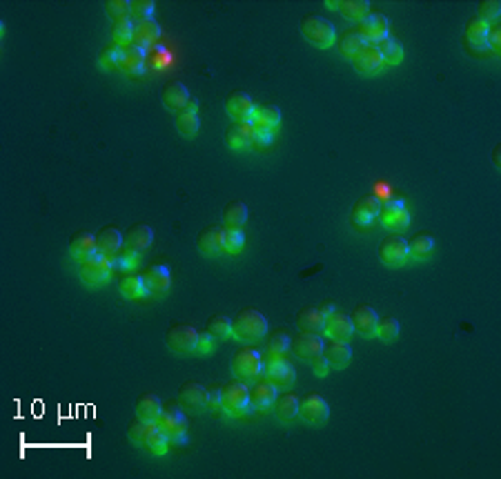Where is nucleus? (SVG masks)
<instances>
[{"label":"nucleus","instance_id":"obj_1","mask_svg":"<svg viewBox=\"0 0 501 479\" xmlns=\"http://www.w3.org/2000/svg\"><path fill=\"white\" fill-rule=\"evenodd\" d=\"M232 335L243 343L258 341L268 335V321L256 308H243L232 319Z\"/></svg>","mask_w":501,"mask_h":479},{"label":"nucleus","instance_id":"obj_2","mask_svg":"<svg viewBox=\"0 0 501 479\" xmlns=\"http://www.w3.org/2000/svg\"><path fill=\"white\" fill-rule=\"evenodd\" d=\"M301 36L314 47H319V49H328L332 47L334 43H337V29H334V25L328 21V18L319 16V14H308L301 18Z\"/></svg>","mask_w":501,"mask_h":479},{"label":"nucleus","instance_id":"obj_3","mask_svg":"<svg viewBox=\"0 0 501 479\" xmlns=\"http://www.w3.org/2000/svg\"><path fill=\"white\" fill-rule=\"evenodd\" d=\"M156 428L170 437L172 444H183L185 433H188V419L176 401H163L161 415L156 419Z\"/></svg>","mask_w":501,"mask_h":479},{"label":"nucleus","instance_id":"obj_4","mask_svg":"<svg viewBox=\"0 0 501 479\" xmlns=\"http://www.w3.org/2000/svg\"><path fill=\"white\" fill-rule=\"evenodd\" d=\"M263 365H261V375L270 383H274L276 388H283V385H292L296 381V370L294 365L283 357V355H274V353H261Z\"/></svg>","mask_w":501,"mask_h":479},{"label":"nucleus","instance_id":"obj_5","mask_svg":"<svg viewBox=\"0 0 501 479\" xmlns=\"http://www.w3.org/2000/svg\"><path fill=\"white\" fill-rule=\"evenodd\" d=\"M261 365H263V359H261V353H258L256 348L252 346H243L238 348L236 353L232 355L230 359V368H232V375L241 381H252L261 375Z\"/></svg>","mask_w":501,"mask_h":479},{"label":"nucleus","instance_id":"obj_6","mask_svg":"<svg viewBox=\"0 0 501 479\" xmlns=\"http://www.w3.org/2000/svg\"><path fill=\"white\" fill-rule=\"evenodd\" d=\"M221 408L228 415H243L250 408L248 385L241 379H230L221 385Z\"/></svg>","mask_w":501,"mask_h":479},{"label":"nucleus","instance_id":"obj_7","mask_svg":"<svg viewBox=\"0 0 501 479\" xmlns=\"http://www.w3.org/2000/svg\"><path fill=\"white\" fill-rule=\"evenodd\" d=\"M198 330L190 323H172L165 333L167 348L176 355H192L196 350Z\"/></svg>","mask_w":501,"mask_h":479},{"label":"nucleus","instance_id":"obj_8","mask_svg":"<svg viewBox=\"0 0 501 479\" xmlns=\"http://www.w3.org/2000/svg\"><path fill=\"white\" fill-rule=\"evenodd\" d=\"M111 270H114V266H111V259H107V256L103 254H91L87 256V259L79 261V276L87 283V286H101L109 279V274Z\"/></svg>","mask_w":501,"mask_h":479},{"label":"nucleus","instance_id":"obj_9","mask_svg":"<svg viewBox=\"0 0 501 479\" xmlns=\"http://www.w3.org/2000/svg\"><path fill=\"white\" fill-rule=\"evenodd\" d=\"M408 241L399 232H390L381 238L379 243V259L388 268H399L408 261Z\"/></svg>","mask_w":501,"mask_h":479},{"label":"nucleus","instance_id":"obj_10","mask_svg":"<svg viewBox=\"0 0 501 479\" xmlns=\"http://www.w3.org/2000/svg\"><path fill=\"white\" fill-rule=\"evenodd\" d=\"M388 29H390V23L388 18L379 11H370L363 21L357 23V34L359 39L365 43V45H377L379 41H383L388 36Z\"/></svg>","mask_w":501,"mask_h":479},{"label":"nucleus","instance_id":"obj_11","mask_svg":"<svg viewBox=\"0 0 501 479\" xmlns=\"http://www.w3.org/2000/svg\"><path fill=\"white\" fill-rule=\"evenodd\" d=\"M299 417L305 419L308 423H325L330 417V406L323 395L319 393H308L305 397H299Z\"/></svg>","mask_w":501,"mask_h":479},{"label":"nucleus","instance_id":"obj_12","mask_svg":"<svg viewBox=\"0 0 501 479\" xmlns=\"http://www.w3.org/2000/svg\"><path fill=\"white\" fill-rule=\"evenodd\" d=\"M323 337L321 335H314V333H303V330H299L296 335L290 337V350H292V355L294 357H299L303 361H310L314 359L317 355L323 353Z\"/></svg>","mask_w":501,"mask_h":479},{"label":"nucleus","instance_id":"obj_13","mask_svg":"<svg viewBox=\"0 0 501 479\" xmlns=\"http://www.w3.org/2000/svg\"><path fill=\"white\" fill-rule=\"evenodd\" d=\"M379 221L390 232H401L410 226V212L403 206V201H388V203H381Z\"/></svg>","mask_w":501,"mask_h":479},{"label":"nucleus","instance_id":"obj_14","mask_svg":"<svg viewBox=\"0 0 501 479\" xmlns=\"http://www.w3.org/2000/svg\"><path fill=\"white\" fill-rule=\"evenodd\" d=\"M379 210H381V198L379 196H363L359 198L355 206L350 210V223L355 228H368L373 221L379 216Z\"/></svg>","mask_w":501,"mask_h":479},{"label":"nucleus","instance_id":"obj_15","mask_svg":"<svg viewBox=\"0 0 501 479\" xmlns=\"http://www.w3.org/2000/svg\"><path fill=\"white\" fill-rule=\"evenodd\" d=\"M350 321H352V328H355V333H359L361 337H377V321H379V315L373 306H357L352 310L350 315Z\"/></svg>","mask_w":501,"mask_h":479},{"label":"nucleus","instance_id":"obj_16","mask_svg":"<svg viewBox=\"0 0 501 479\" xmlns=\"http://www.w3.org/2000/svg\"><path fill=\"white\" fill-rule=\"evenodd\" d=\"M254 99L243 89H234L226 99V112L234 119V121H250L252 112H254Z\"/></svg>","mask_w":501,"mask_h":479},{"label":"nucleus","instance_id":"obj_17","mask_svg":"<svg viewBox=\"0 0 501 479\" xmlns=\"http://www.w3.org/2000/svg\"><path fill=\"white\" fill-rule=\"evenodd\" d=\"M276 385L270 383L268 379H258L248 385V397H250V406L256 410H265L272 408V403L276 399Z\"/></svg>","mask_w":501,"mask_h":479},{"label":"nucleus","instance_id":"obj_18","mask_svg":"<svg viewBox=\"0 0 501 479\" xmlns=\"http://www.w3.org/2000/svg\"><path fill=\"white\" fill-rule=\"evenodd\" d=\"M174 125L176 130L183 134V136H196L198 134V127H201V119H198V101L196 99H190V103L185 105V109L174 114Z\"/></svg>","mask_w":501,"mask_h":479},{"label":"nucleus","instance_id":"obj_19","mask_svg":"<svg viewBox=\"0 0 501 479\" xmlns=\"http://www.w3.org/2000/svg\"><path fill=\"white\" fill-rule=\"evenodd\" d=\"M226 143L232 150H246L254 143V127L248 121H232L226 127Z\"/></svg>","mask_w":501,"mask_h":479},{"label":"nucleus","instance_id":"obj_20","mask_svg":"<svg viewBox=\"0 0 501 479\" xmlns=\"http://www.w3.org/2000/svg\"><path fill=\"white\" fill-rule=\"evenodd\" d=\"M323 335L330 337V339H341V341H348L352 335H355V328H352V321H350V315H343V312H330L325 317V323H323Z\"/></svg>","mask_w":501,"mask_h":479},{"label":"nucleus","instance_id":"obj_21","mask_svg":"<svg viewBox=\"0 0 501 479\" xmlns=\"http://www.w3.org/2000/svg\"><path fill=\"white\" fill-rule=\"evenodd\" d=\"M223 234H226V228H223V226H208V228H203L196 234V248H198V252H203L206 256H216L218 252H223Z\"/></svg>","mask_w":501,"mask_h":479},{"label":"nucleus","instance_id":"obj_22","mask_svg":"<svg viewBox=\"0 0 501 479\" xmlns=\"http://www.w3.org/2000/svg\"><path fill=\"white\" fill-rule=\"evenodd\" d=\"M141 276H143V281H145L147 292H152V294H163V292L170 290V283H172L170 270H167L165 266H161V263L147 266V268H145V272H143Z\"/></svg>","mask_w":501,"mask_h":479},{"label":"nucleus","instance_id":"obj_23","mask_svg":"<svg viewBox=\"0 0 501 479\" xmlns=\"http://www.w3.org/2000/svg\"><path fill=\"white\" fill-rule=\"evenodd\" d=\"M123 248V234L114 226H105L96 232V252L107 256V259H114L116 252Z\"/></svg>","mask_w":501,"mask_h":479},{"label":"nucleus","instance_id":"obj_24","mask_svg":"<svg viewBox=\"0 0 501 479\" xmlns=\"http://www.w3.org/2000/svg\"><path fill=\"white\" fill-rule=\"evenodd\" d=\"M190 91L188 87H185L183 83L178 81H172V83H167L161 91V101L167 109H172V112H181V109H185V105L190 103Z\"/></svg>","mask_w":501,"mask_h":479},{"label":"nucleus","instance_id":"obj_25","mask_svg":"<svg viewBox=\"0 0 501 479\" xmlns=\"http://www.w3.org/2000/svg\"><path fill=\"white\" fill-rule=\"evenodd\" d=\"M158 36H161V27L154 18H141V21H134L132 43L138 45L141 49H147L152 43H156Z\"/></svg>","mask_w":501,"mask_h":479},{"label":"nucleus","instance_id":"obj_26","mask_svg":"<svg viewBox=\"0 0 501 479\" xmlns=\"http://www.w3.org/2000/svg\"><path fill=\"white\" fill-rule=\"evenodd\" d=\"M69 254H71V259H76V261H83L87 256L96 254V234L85 232V230L74 232L69 236Z\"/></svg>","mask_w":501,"mask_h":479},{"label":"nucleus","instance_id":"obj_27","mask_svg":"<svg viewBox=\"0 0 501 479\" xmlns=\"http://www.w3.org/2000/svg\"><path fill=\"white\" fill-rule=\"evenodd\" d=\"M352 67H355L359 74H373L383 65V59L377 49V45H363L355 56L350 59Z\"/></svg>","mask_w":501,"mask_h":479},{"label":"nucleus","instance_id":"obj_28","mask_svg":"<svg viewBox=\"0 0 501 479\" xmlns=\"http://www.w3.org/2000/svg\"><path fill=\"white\" fill-rule=\"evenodd\" d=\"M143 67H145V49H141L134 43L123 45L118 54V69L123 74H141Z\"/></svg>","mask_w":501,"mask_h":479},{"label":"nucleus","instance_id":"obj_29","mask_svg":"<svg viewBox=\"0 0 501 479\" xmlns=\"http://www.w3.org/2000/svg\"><path fill=\"white\" fill-rule=\"evenodd\" d=\"M254 130H274V127L281 123V109L276 105H256L250 121Z\"/></svg>","mask_w":501,"mask_h":479},{"label":"nucleus","instance_id":"obj_30","mask_svg":"<svg viewBox=\"0 0 501 479\" xmlns=\"http://www.w3.org/2000/svg\"><path fill=\"white\" fill-rule=\"evenodd\" d=\"M323 357L330 368H345L352 359V348L348 341L341 339H330L323 346Z\"/></svg>","mask_w":501,"mask_h":479},{"label":"nucleus","instance_id":"obj_31","mask_svg":"<svg viewBox=\"0 0 501 479\" xmlns=\"http://www.w3.org/2000/svg\"><path fill=\"white\" fill-rule=\"evenodd\" d=\"M323 323L325 317L319 308H301L299 315H296V326L303 333H314V335H323Z\"/></svg>","mask_w":501,"mask_h":479},{"label":"nucleus","instance_id":"obj_32","mask_svg":"<svg viewBox=\"0 0 501 479\" xmlns=\"http://www.w3.org/2000/svg\"><path fill=\"white\" fill-rule=\"evenodd\" d=\"M272 413L278 421H290L299 415V397L292 393H283L276 395L274 403H272Z\"/></svg>","mask_w":501,"mask_h":479},{"label":"nucleus","instance_id":"obj_33","mask_svg":"<svg viewBox=\"0 0 501 479\" xmlns=\"http://www.w3.org/2000/svg\"><path fill=\"white\" fill-rule=\"evenodd\" d=\"M134 408H136V417L150 421V423H156V419L161 415V408H163V401L154 393H143L136 399Z\"/></svg>","mask_w":501,"mask_h":479},{"label":"nucleus","instance_id":"obj_34","mask_svg":"<svg viewBox=\"0 0 501 479\" xmlns=\"http://www.w3.org/2000/svg\"><path fill=\"white\" fill-rule=\"evenodd\" d=\"M178 399L188 406H206L208 403V388L198 381H185L178 388Z\"/></svg>","mask_w":501,"mask_h":479},{"label":"nucleus","instance_id":"obj_35","mask_svg":"<svg viewBox=\"0 0 501 479\" xmlns=\"http://www.w3.org/2000/svg\"><path fill=\"white\" fill-rule=\"evenodd\" d=\"M118 290L125 299H141L147 294V288H145V281L141 274H123L118 279Z\"/></svg>","mask_w":501,"mask_h":479},{"label":"nucleus","instance_id":"obj_36","mask_svg":"<svg viewBox=\"0 0 501 479\" xmlns=\"http://www.w3.org/2000/svg\"><path fill=\"white\" fill-rule=\"evenodd\" d=\"M223 228H241L248 221V206L243 201H230L223 208Z\"/></svg>","mask_w":501,"mask_h":479},{"label":"nucleus","instance_id":"obj_37","mask_svg":"<svg viewBox=\"0 0 501 479\" xmlns=\"http://www.w3.org/2000/svg\"><path fill=\"white\" fill-rule=\"evenodd\" d=\"M377 49L381 54L383 63H388V65H399L403 61V45L399 39H395V36H385L383 41L377 43Z\"/></svg>","mask_w":501,"mask_h":479},{"label":"nucleus","instance_id":"obj_38","mask_svg":"<svg viewBox=\"0 0 501 479\" xmlns=\"http://www.w3.org/2000/svg\"><path fill=\"white\" fill-rule=\"evenodd\" d=\"M435 248V236L430 232H417L410 241H408V254H413L415 259H425Z\"/></svg>","mask_w":501,"mask_h":479},{"label":"nucleus","instance_id":"obj_39","mask_svg":"<svg viewBox=\"0 0 501 479\" xmlns=\"http://www.w3.org/2000/svg\"><path fill=\"white\" fill-rule=\"evenodd\" d=\"M337 11H341V16L348 18V21L359 23L370 14V3L368 0H339Z\"/></svg>","mask_w":501,"mask_h":479},{"label":"nucleus","instance_id":"obj_40","mask_svg":"<svg viewBox=\"0 0 501 479\" xmlns=\"http://www.w3.org/2000/svg\"><path fill=\"white\" fill-rule=\"evenodd\" d=\"M486 36H488V23L479 21V18H470L468 25H466V31H463V39H466L468 45L481 49L486 47Z\"/></svg>","mask_w":501,"mask_h":479},{"label":"nucleus","instance_id":"obj_41","mask_svg":"<svg viewBox=\"0 0 501 479\" xmlns=\"http://www.w3.org/2000/svg\"><path fill=\"white\" fill-rule=\"evenodd\" d=\"M154 241V232L150 226H145V223H136L129 228L127 232V246H132L134 250H145V248H150Z\"/></svg>","mask_w":501,"mask_h":479},{"label":"nucleus","instance_id":"obj_42","mask_svg":"<svg viewBox=\"0 0 501 479\" xmlns=\"http://www.w3.org/2000/svg\"><path fill=\"white\" fill-rule=\"evenodd\" d=\"M206 333L212 335L216 341L232 337V319L226 317V315H212L206 321Z\"/></svg>","mask_w":501,"mask_h":479},{"label":"nucleus","instance_id":"obj_43","mask_svg":"<svg viewBox=\"0 0 501 479\" xmlns=\"http://www.w3.org/2000/svg\"><path fill=\"white\" fill-rule=\"evenodd\" d=\"M111 266H114L116 270H123V272H129V270H134L138 266V250H134L132 246H123L116 256L111 259Z\"/></svg>","mask_w":501,"mask_h":479},{"label":"nucleus","instance_id":"obj_44","mask_svg":"<svg viewBox=\"0 0 501 479\" xmlns=\"http://www.w3.org/2000/svg\"><path fill=\"white\" fill-rule=\"evenodd\" d=\"M132 27H134L132 18H123V21L111 23V43H116L118 47L132 43Z\"/></svg>","mask_w":501,"mask_h":479},{"label":"nucleus","instance_id":"obj_45","mask_svg":"<svg viewBox=\"0 0 501 479\" xmlns=\"http://www.w3.org/2000/svg\"><path fill=\"white\" fill-rule=\"evenodd\" d=\"M365 43L359 39V34L355 31V29H350V31H343L341 34V39L337 41V47H339V51L343 54V56H348V59H352L355 56V54L363 47Z\"/></svg>","mask_w":501,"mask_h":479},{"label":"nucleus","instance_id":"obj_46","mask_svg":"<svg viewBox=\"0 0 501 479\" xmlns=\"http://www.w3.org/2000/svg\"><path fill=\"white\" fill-rule=\"evenodd\" d=\"M156 428V423H150V421H145V419H134V421H129V426H127V437L136 441V444H145V439L147 435H150L152 430Z\"/></svg>","mask_w":501,"mask_h":479},{"label":"nucleus","instance_id":"obj_47","mask_svg":"<svg viewBox=\"0 0 501 479\" xmlns=\"http://www.w3.org/2000/svg\"><path fill=\"white\" fill-rule=\"evenodd\" d=\"M243 243H246V236L241 232V228H226V234H223V252L236 254L241 252Z\"/></svg>","mask_w":501,"mask_h":479},{"label":"nucleus","instance_id":"obj_48","mask_svg":"<svg viewBox=\"0 0 501 479\" xmlns=\"http://www.w3.org/2000/svg\"><path fill=\"white\" fill-rule=\"evenodd\" d=\"M268 353H274V355H285L290 350V337L285 330H272L270 337H268Z\"/></svg>","mask_w":501,"mask_h":479},{"label":"nucleus","instance_id":"obj_49","mask_svg":"<svg viewBox=\"0 0 501 479\" xmlns=\"http://www.w3.org/2000/svg\"><path fill=\"white\" fill-rule=\"evenodd\" d=\"M167 444H170V437H167L163 430H158V428H154L150 435H147V439H145V448L150 450L152 455H165L167 453Z\"/></svg>","mask_w":501,"mask_h":479},{"label":"nucleus","instance_id":"obj_50","mask_svg":"<svg viewBox=\"0 0 501 479\" xmlns=\"http://www.w3.org/2000/svg\"><path fill=\"white\" fill-rule=\"evenodd\" d=\"M118 54H121V47H118L116 43L105 45V47L98 51V65H101L105 71L118 69Z\"/></svg>","mask_w":501,"mask_h":479},{"label":"nucleus","instance_id":"obj_51","mask_svg":"<svg viewBox=\"0 0 501 479\" xmlns=\"http://www.w3.org/2000/svg\"><path fill=\"white\" fill-rule=\"evenodd\" d=\"M105 11L111 21H123V18L132 16V0H107Z\"/></svg>","mask_w":501,"mask_h":479},{"label":"nucleus","instance_id":"obj_52","mask_svg":"<svg viewBox=\"0 0 501 479\" xmlns=\"http://www.w3.org/2000/svg\"><path fill=\"white\" fill-rule=\"evenodd\" d=\"M377 337L381 341H393L399 337V321L395 317H379L377 321Z\"/></svg>","mask_w":501,"mask_h":479},{"label":"nucleus","instance_id":"obj_53","mask_svg":"<svg viewBox=\"0 0 501 479\" xmlns=\"http://www.w3.org/2000/svg\"><path fill=\"white\" fill-rule=\"evenodd\" d=\"M501 14V3L499 0H481L477 5V18L484 23H490V21H497Z\"/></svg>","mask_w":501,"mask_h":479},{"label":"nucleus","instance_id":"obj_54","mask_svg":"<svg viewBox=\"0 0 501 479\" xmlns=\"http://www.w3.org/2000/svg\"><path fill=\"white\" fill-rule=\"evenodd\" d=\"M152 11H154L152 0H132V16H134V21H141V18H152Z\"/></svg>","mask_w":501,"mask_h":479},{"label":"nucleus","instance_id":"obj_55","mask_svg":"<svg viewBox=\"0 0 501 479\" xmlns=\"http://www.w3.org/2000/svg\"><path fill=\"white\" fill-rule=\"evenodd\" d=\"M214 343H216V339H214L212 335H208L206 330H203V333H198V341H196V350H194V353H196V355H210L212 348H214Z\"/></svg>","mask_w":501,"mask_h":479},{"label":"nucleus","instance_id":"obj_56","mask_svg":"<svg viewBox=\"0 0 501 479\" xmlns=\"http://www.w3.org/2000/svg\"><path fill=\"white\" fill-rule=\"evenodd\" d=\"M486 47H490L495 54L501 51V27L495 23V25H488V36H486Z\"/></svg>","mask_w":501,"mask_h":479},{"label":"nucleus","instance_id":"obj_57","mask_svg":"<svg viewBox=\"0 0 501 479\" xmlns=\"http://www.w3.org/2000/svg\"><path fill=\"white\" fill-rule=\"evenodd\" d=\"M310 365H312V373L317 375V377H325V375H328V370H330V365H328V361H325L323 353H321V355H317L314 359H310Z\"/></svg>","mask_w":501,"mask_h":479},{"label":"nucleus","instance_id":"obj_58","mask_svg":"<svg viewBox=\"0 0 501 479\" xmlns=\"http://www.w3.org/2000/svg\"><path fill=\"white\" fill-rule=\"evenodd\" d=\"M206 408H210V410L221 408V388H216V385L208 388V403H206Z\"/></svg>","mask_w":501,"mask_h":479},{"label":"nucleus","instance_id":"obj_59","mask_svg":"<svg viewBox=\"0 0 501 479\" xmlns=\"http://www.w3.org/2000/svg\"><path fill=\"white\" fill-rule=\"evenodd\" d=\"M270 143H272V130H254V143L252 145L265 147Z\"/></svg>","mask_w":501,"mask_h":479},{"label":"nucleus","instance_id":"obj_60","mask_svg":"<svg viewBox=\"0 0 501 479\" xmlns=\"http://www.w3.org/2000/svg\"><path fill=\"white\" fill-rule=\"evenodd\" d=\"M499 154H501V145H495V150H492V163H495V168H501V158H499Z\"/></svg>","mask_w":501,"mask_h":479},{"label":"nucleus","instance_id":"obj_61","mask_svg":"<svg viewBox=\"0 0 501 479\" xmlns=\"http://www.w3.org/2000/svg\"><path fill=\"white\" fill-rule=\"evenodd\" d=\"M319 310L323 312V317H328V315H330V312H334V308H332L330 303H323V306H321Z\"/></svg>","mask_w":501,"mask_h":479}]
</instances>
